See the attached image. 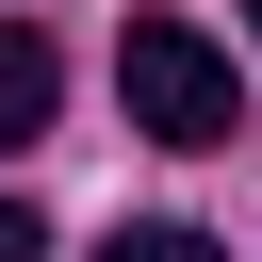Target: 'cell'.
Returning a JSON list of instances; mask_svg holds the SVG:
<instances>
[{"mask_svg": "<svg viewBox=\"0 0 262 262\" xmlns=\"http://www.w3.org/2000/svg\"><path fill=\"white\" fill-rule=\"evenodd\" d=\"M49 115H66V49L16 16V33H0V164H16V147H49Z\"/></svg>", "mask_w": 262, "mask_h": 262, "instance_id": "2", "label": "cell"}, {"mask_svg": "<svg viewBox=\"0 0 262 262\" xmlns=\"http://www.w3.org/2000/svg\"><path fill=\"white\" fill-rule=\"evenodd\" d=\"M115 98H131L147 147H229V131H246V66H229L196 16H131V33H115Z\"/></svg>", "mask_w": 262, "mask_h": 262, "instance_id": "1", "label": "cell"}, {"mask_svg": "<svg viewBox=\"0 0 262 262\" xmlns=\"http://www.w3.org/2000/svg\"><path fill=\"white\" fill-rule=\"evenodd\" d=\"M0 262H49V229H33V196H0Z\"/></svg>", "mask_w": 262, "mask_h": 262, "instance_id": "4", "label": "cell"}, {"mask_svg": "<svg viewBox=\"0 0 262 262\" xmlns=\"http://www.w3.org/2000/svg\"><path fill=\"white\" fill-rule=\"evenodd\" d=\"M98 262H213V229H115Z\"/></svg>", "mask_w": 262, "mask_h": 262, "instance_id": "3", "label": "cell"}, {"mask_svg": "<svg viewBox=\"0 0 262 262\" xmlns=\"http://www.w3.org/2000/svg\"><path fill=\"white\" fill-rule=\"evenodd\" d=\"M246 33H262V0H246Z\"/></svg>", "mask_w": 262, "mask_h": 262, "instance_id": "5", "label": "cell"}]
</instances>
